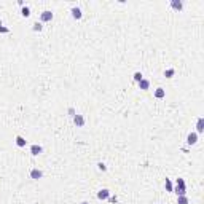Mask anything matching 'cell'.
I'll return each mask as SVG.
<instances>
[{"label":"cell","instance_id":"obj_6","mask_svg":"<svg viewBox=\"0 0 204 204\" xmlns=\"http://www.w3.org/2000/svg\"><path fill=\"white\" fill-rule=\"evenodd\" d=\"M30 177H32L34 180H38V179L43 177V172L40 169H32V171H30Z\"/></svg>","mask_w":204,"mask_h":204},{"label":"cell","instance_id":"obj_3","mask_svg":"<svg viewBox=\"0 0 204 204\" xmlns=\"http://www.w3.org/2000/svg\"><path fill=\"white\" fill-rule=\"evenodd\" d=\"M196 142H198V134H196V132H190L188 137H187V144L188 145H195Z\"/></svg>","mask_w":204,"mask_h":204},{"label":"cell","instance_id":"obj_8","mask_svg":"<svg viewBox=\"0 0 204 204\" xmlns=\"http://www.w3.org/2000/svg\"><path fill=\"white\" fill-rule=\"evenodd\" d=\"M204 131V118H198V124H196V134H201Z\"/></svg>","mask_w":204,"mask_h":204},{"label":"cell","instance_id":"obj_10","mask_svg":"<svg viewBox=\"0 0 204 204\" xmlns=\"http://www.w3.org/2000/svg\"><path fill=\"white\" fill-rule=\"evenodd\" d=\"M139 88L144 89V91H147V89L150 88V81H148V80H144V78H142V80L139 81Z\"/></svg>","mask_w":204,"mask_h":204},{"label":"cell","instance_id":"obj_14","mask_svg":"<svg viewBox=\"0 0 204 204\" xmlns=\"http://www.w3.org/2000/svg\"><path fill=\"white\" fill-rule=\"evenodd\" d=\"M177 204H188V198H187V196H179V198H177Z\"/></svg>","mask_w":204,"mask_h":204},{"label":"cell","instance_id":"obj_9","mask_svg":"<svg viewBox=\"0 0 204 204\" xmlns=\"http://www.w3.org/2000/svg\"><path fill=\"white\" fill-rule=\"evenodd\" d=\"M171 6H172V8H174V10L180 11V10L183 8V3L180 2V0H172V2H171Z\"/></svg>","mask_w":204,"mask_h":204},{"label":"cell","instance_id":"obj_11","mask_svg":"<svg viewBox=\"0 0 204 204\" xmlns=\"http://www.w3.org/2000/svg\"><path fill=\"white\" fill-rule=\"evenodd\" d=\"M16 145L18 147H26V139L22 136H18L16 137Z\"/></svg>","mask_w":204,"mask_h":204},{"label":"cell","instance_id":"obj_13","mask_svg":"<svg viewBox=\"0 0 204 204\" xmlns=\"http://www.w3.org/2000/svg\"><path fill=\"white\" fill-rule=\"evenodd\" d=\"M155 96L158 97V99H163V97L166 96V93H164V89H163V88H158V89L155 91Z\"/></svg>","mask_w":204,"mask_h":204},{"label":"cell","instance_id":"obj_15","mask_svg":"<svg viewBox=\"0 0 204 204\" xmlns=\"http://www.w3.org/2000/svg\"><path fill=\"white\" fill-rule=\"evenodd\" d=\"M21 14H22L24 18H29V16H30V10L27 8V6H24V8H22V11H21Z\"/></svg>","mask_w":204,"mask_h":204},{"label":"cell","instance_id":"obj_17","mask_svg":"<svg viewBox=\"0 0 204 204\" xmlns=\"http://www.w3.org/2000/svg\"><path fill=\"white\" fill-rule=\"evenodd\" d=\"M166 190L167 191H174V188H172V183H171L169 179H166Z\"/></svg>","mask_w":204,"mask_h":204},{"label":"cell","instance_id":"obj_12","mask_svg":"<svg viewBox=\"0 0 204 204\" xmlns=\"http://www.w3.org/2000/svg\"><path fill=\"white\" fill-rule=\"evenodd\" d=\"M72 16L75 19H80L81 18V10L80 8H72Z\"/></svg>","mask_w":204,"mask_h":204},{"label":"cell","instance_id":"obj_1","mask_svg":"<svg viewBox=\"0 0 204 204\" xmlns=\"http://www.w3.org/2000/svg\"><path fill=\"white\" fill-rule=\"evenodd\" d=\"M175 193L177 196H185L187 190H185V182H183V179H177V187H175Z\"/></svg>","mask_w":204,"mask_h":204},{"label":"cell","instance_id":"obj_22","mask_svg":"<svg viewBox=\"0 0 204 204\" xmlns=\"http://www.w3.org/2000/svg\"><path fill=\"white\" fill-rule=\"evenodd\" d=\"M81 204H89V203H86V201H83V203H81Z\"/></svg>","mask_w":204,"mask_h":204},{"label":"cell","instance_id":"obj_19","mask_svg":"<svg viewBox=\"0 0 204 204\" xmlns=\"http://www.w3.org/2000/svg\"><path fill=\"white\" fill-rule=\"evenodd\" d=\"M142 78H144V77H142V73H140V72H136V73H134V80L137 81V83H139Z\"/></svg>","mask_w":204,"mask_h":204},{"label":"cell","instance_id":"obj_21","mask_svg":"<svg viewBox=\"0 0 204 204\" xmlns=\"http://www.w3.org/2000/svg\"><path fill=\"white\" fill-rule=\"evenodd\" d=\"M0 32H8V29H5V27H2V24H0Z\"/></svg>","mask_w":204,"mask_h":204},{"label":"cell","instance_id":"obj_7","mask_svg":"<svg viewBox=\"0 0 204 204\" xmlns=\"http://www.w3.org/2000/svg\"><path fill=\"white\" fill-rule=\"evenodd\" d=\"M108 196H110V191H108L107 188H102L99 193H97V198H99V199H107Z\"/></svg>","mask_w":204,"mask_h":204},{"label":"cell","instance_id":"obj_16","mask_svg":"<svg viewBox=\"0 0 204 204\" xmlns=\"http://www.w3.org/2000/svg\"><path fill=\"white\" fill-rule=\"evenodd\" d=\"M172 75H174V69H167L166 72H164V77L166 78H172Z\"/></svg>","mask_w":204,"mask_h":204},{"label":"cell","instance_id":"obj_18","mask_svg":"<svg viewBox=\"0 0 204 204\" xmlns=\"http://www.w3.org/2000/svg\"><path fill=\"white\" fill-rule=\"evenodd\" d=\"M42 29H43V26L40 24V22H35V24H34V30H35V32H40Z\"/></svg>","mask_w":204,"mask_h":204},{"label":"cell","instance_id":"obj_4","mask_svg":"<svg viewBox=\"0 0 204 204\" xmlns=\"http://www.w3.org/2000/svg\"><path fill=\"white\" fill-rule=\"evenodd\" d=\"M73 123H75L78 128H83V126H85V118H83V115H75V116H73Z\"/></svg>","mask_w":204,"mask_h":204},{"label":"cell","instance_id":"obj_2","mask_svg":"<svg viewBox=\"0 0 204 204\" xmlns=\"http://www.w3.org/2000/svg\"><path fill=\"white\" fill-rule=\"evenodd\" d=\"M40 19L43 22H48V21H51V19H53V13H51L50 10H45L43 11V13L40 14Z\"/></svg>","mask_w":204,"mask_h":204},{"label":"cell","instance_id":"obj_20","mask_svg":"<svg viewBox=\"0 0 204 204\" xmlns=\"http://www.w3.org/2000/svg\"><path fill=\"white\" fill-rule=\"evenodd\" d=\"M97 167H99L101 171H107V167H105V164H104V163H99V164H97Z\"/></svg>","mask_w":204,"mask_h":204},{"label":"cell","instance_id":"obj_5","mask_svg":"<svg viewBox=\"0 0 204 204\" xmlns=\"http://www.w3.org/2000/svg\"><path fill=\"white\" fill-rule=\"evenodd\" d=\"M43 152V148H42V145H37V144H34L32 147H30V153H32L34 156H37V155H40V153Z\"/></svg>","mask_w":204,"mask_h":204}]
</instances>
